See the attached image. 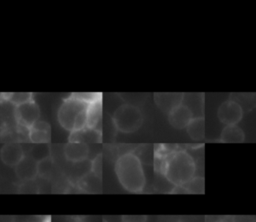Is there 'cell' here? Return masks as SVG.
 <instances>
[{
    "mask_svg": "<svg viewBox=\"0 0 256 222\" xmlns=\"http://www.w3.org/2000/svg\"><path fill=\"white\" fill-rule=\"evenodd\" d=\"M115 173L121 186L132 193H140L146 185L142 163L134 153H125L115 162Z\"/></svg>",
    "mask_w": 256,
    "mask_h": 222,
    "instance_id": "6da1fadb",
    "label": "cell"
},
{
    "mask_svg": "<svg viewBox=\"0 0 256 222\" xmlns=\"http://www.w3.org/2000/svg\"><path fill=\"white\" fill-rule=\"evenodd\" d=\"M53 170V161L50 156L37 161V175L42 178H49Z\"/></svg>",
    "mask_w": 256,
    "mask_h": 222,
    "instance_id": "ac0fdd59",
    "label": "cell"
},
{
    "mask_svg": "<svg viewBox=\"0 0 256 222\" xmlns=\"http://www.w3.org/2000/svg\"><path fill=\"white\" fill-rule=\"evenodd\" d=\"M189 137L193 140H203L205 137V119L203 116H196L186 127Z\"/></svg>",
    "mask_w": 256,
    "mask_h": 222,
    "instance_id": "9a60e30c",
    "label": "cell"
},
{
    "mask_svg": "<svg viewBox=\"0 0 256 222\" xmlns=\"http://www.w3.org/2000/svg\"><path fill=\"white\" fill-rule=\"evenodd\" d=\"M112 121L118 131L122 133H133L141 127L143 115L137 106L122 104L115 110Z\"/></svg>",
    "mask_w": 256,
    "mask_h": 222,
    "instance_id": "3957f363",
    "label": "cell"
},
{
    "mask_svg": "<svg viewBox=\"0 0 256 222\" xmlns=\"http://www.w3.org/2000/svg\"><path fill=\"white\" fill-rule=\"evenodd\" d=\"M28 137L35 144H46L51 139L50 124L46 121L38 120L28 128Z\"/></svg>",
    "mask_w": 256,
    "mask_h": 222,
    "instance_id": "9c48e42d",
    "label": "cell"
},
{
    "mask_svg": "<svg viewBox=\"0 0 256 222\" xmlns=\"http://www.w3.org/2000/svg\"><path fill=\"white\" fill-rule=\"evenodd\" d=\"M146 217L144 216H124L123 222H145Z\"/></svg>",
    "mask_w": 256,
    "mask_h": 222,
    "instance_id": "603a6c76",
    "label": "cell"
},
{
    "mask_svg": "<svg viewBox=\"0 0 256 222\" xmlns=\"http://www.w3.org/2000/svg\"><path fill=\"white\" fill-rule=\"evenodd\" d=\"M102 116V105L100 99H94L87 107V126L91 128L100 129Z\"/></svg>",
    "mask_w": 256,
    "mask_h": 222,
    "instance_id": "5bb4252c",
    "label": "cell"
},
{
    "mask_svg": "<svg viewBox=\"0 0 256 222\" xmlns=\"http://www.w3.org/2000/svg\"><path fill=\"white\" fill-rule=\"evenodd\" d=\"M79 187L87 192H96L101 188V178L92 172L84 175L79 181Z\"/></svg>",
    "mask_w": 256,
    "mask_h": 222,
    "instance_id": "e0dca14e",
    "label": "cell"
},
{
    "mask_svg": "<svg viewBox=\"0 0 256 222\" xmlns=\"http://www.w3.org/2000/svg\"><path fill=\"white\" fill-rule=\"evenodd\" d=\"M196 173L193 157L185 150H177L169 154L163 164L162 174L165 179L176 187L189 183Z\"/></svg>",
    "mask_w": 256,
    "mask_h": 222,
    "instance_id": "7a4b0ae2",
    "label": "cell"
},
{
    "mask_svg": "<svg viewBox=\"0 0 256 222\" xmlns=\"http://www.w3.org/2000/svg\"><path fill=\"white\" fill-rule=\"evenodd\" d=\"M90 102L80 98L77 94H73L66 98L59 107L57 118L58 122L65 130L72 131L78 116L87 109Z\"/></svg>",
    "mask_w": 256,
    "mask_h": 222,
    "instance_id": "277c9868",
    "label": "cell"
},
{
    "mask_svg": "<svg viewBox=\"0 0 256 222\" xmlns=\"http://www.w3.org/2000/svg\"><path fill=\"white\" fill-rule=\"evenodd\" d=\"M14 168L17 177L23 182L33 181L37 177V161L31 156H24Z\"/></svg>",
    "mask_w": 256,
    "mask_h": 222,
    "instance_id": "8fae6325",
    "label": "cell"
},
{
    "mask_svg": "<svg viewBox=\"0 0 256 222\" xmlns=\"http://www.w3.org/2000/svg\"><path fill=\"white\" fill-rule=\"evenodd\" d=\"M34 181V180H33ZM33 181H27V182H24L22 184V186L19 188L20 191H23L24 189H27L24 193H37L38 192V187L36 186V184L33 182Z\"/></svg>",
    "mask_w": 256,
    "mask_h": 222,
    "instance_id": "7402d4cb",
    "label": "cell"
},
{
    "mask_svg": "<svg viewBox=\"0 0 256 222\" xmlns=\"http://www.w3.org/2000/svg\"><path fill=\"white\" fill-rule=\"evenodd\" d=\"M64 155L71 162L84 161L89 155L88 144L79 142H68L64 147Z\"/></svg>",
    "mask_w": 256,
    "mask_h": 222,
    "instance_id": "4fadbf2b",
    "label": "cell"
},
{
    "mask_svg": "<svg viewBox=\"0 0 256 222\" xmlns=\"http://www.w3.org/2000/svg\"><path fill=\"white\" fill-rule=\"evenodd\" d=\"M168 115V121L170 125L176 129H184L189 122L193 119L194 115L192 111L185 104H180L175 107Z\"/></svg>",
    "mask_w": 256,
    "mask_h": 222,
    "instance_id": "ba28073f",
    "label": "cell"
},
{
    "mask_svg": "<svg viewBox=\"0 0 256 222\" xmlns=\"http://www.w3.org/2000/svg\"><path fill=\"white\" fill-rule=\"evenodd\" d=\"M15 115L18 122L22 126L29 128L36 121L39 120L40 109L38 104L32 99L23 104L16 106Z\"/></svg>",
    "mask_w": 256,
    "mask_h": 222,
    "instance_id": "8992f818",
    "label": "cell"
},
{
    "mask_svg": "<svg viewBox=\"0 0 256 222\" xmlns=\"http://www.w3.org/2000/svg\"><path fill=\"white\" fill-rule=\"evenodd\" d=\"M5 99L10 101L15 106H18L29 100H32V94L31 93H8L5 95Z\"/></svg>",
    "mask_w": 256,
    "mask_h": 222,
    "instance_id": "d6986e66",
    "label": "cell"
},
{
    "mask_svg": "<svg viewBox=\"0 0 256 222\" xmlns=\"http://www.w3.org/2000/svg\"><path fill=\"white\" fill-rule=\"evenodd\" d=\"M75 222H83V221H75Z\"/></svg>",
    "mask_w": 256,
    "mask_h": 222,
    "instance_id": "cb8c5ba5",
    "label": "cell"
},
{
    "mask_svg": "<svg viewBox=\"0 0 256 222\" xmlns=\"http://www.w3.org/2000/svg\"><path fill=\"white\" fill-rule=\"evenodd\" d=\"M69 142H79V143H96L101 142L102 135L101 130L91 128V127H84L79 130H73L69 134Z\"/></svg>",
    "mask_w": 256,
    "mask_h": 222,
    "instance_id": "7c38bea8",
    "label": "cell"
},
{
    "mask_svg": "<svg viewBox=\"0 0 256 222\" xmlns=\"http://www.w3.org/2000/svg\"><path fill=\"white\" fill-rule=\"evenodd\" d=\"M184 94L182 93H155L154 100L161 111L168 114L175 107L183 103Z\"/></svg>",
    "mask_w": 256,
    "mask_h": 222,
    "instance_id": "30bf717a",
    "label": "cell"
},
{
    "mask_svg": "<svg viewBox=\"0 0 256 222\" xmlns=\"http://www.w3.org/2000/svg\"><path fill=\"white\" fill-rule=\"evenodd\" d=\"M182 188H184L185 190L189 191V192H193V193H200V191H203V179L201 178H196L194 177L189 183H187L186 185L182 186Z\"/></svg>",
    "mask_w": 256,
    "mask_h": 222,
    "instance_id": "ffe728a7",
    "label": "cell"
},
{
    "mask_svg": "<svg viewBox=\"0 0 256 222\" xmlns=\"http://www.w3.org/2000/svg\"><path fill=\"white\" fill-rule=\"evenodd\" d=\"M92 173H94L97 176H101V172H102V155L99 154L97 155L91 164V171Z\"/></svg>",
    "mask_w": 256,
    "mask_h": 222,
    "instance_id": "44dd1931",
    "label": "cell"
},
{
    "mask_svg": "<svg viewBox=\"0 0 256 222\" xmlns=\"http://www.w3.org/2000/svg\"><path fill=\"white\" fill-rule=\"evenodd\" d=\"M24 156L23 148L21 144L17 142L6 143L0 150V158L2 162L9 167H15Z\"/></svg>",
    "mask_w": 256,
    "mask_h": 222,
    "instance_id": "52a82bcc",
    "label": "cell"
},
{
    "mask_svg": "<svg viewBox=\"0 0 256 222\" xmlns=\"http://www.w3.org/2000/svg\"><path fill=\"white\" fill-rule=\"evenodd\" d=\"M219 120L227 125H236L243 117V109L239 103L233 100L224 101L218 108Z\"/></svg>",
    "mask_w": 256,
    "mask_h": 222,
    "instance_id": "5b68a950",
    "label": "cell"
},
{
    "mask_svg": "<svg viewBox=\"0 0 256 222\" xmlns=\"http://www.w3.org/2000/svg\"><path fill=\"white\" fill-rule=\"evenodd\" d=\"M245 138L243 130L237 125H227L225 126L220 135V140L226 143H240L243 142Z\"/></svg>",
    "mask_w": 256,
    "mask_h": 222,
    "instance_id": "2e32d148",
    "label": "cell"
}]
</instances>
